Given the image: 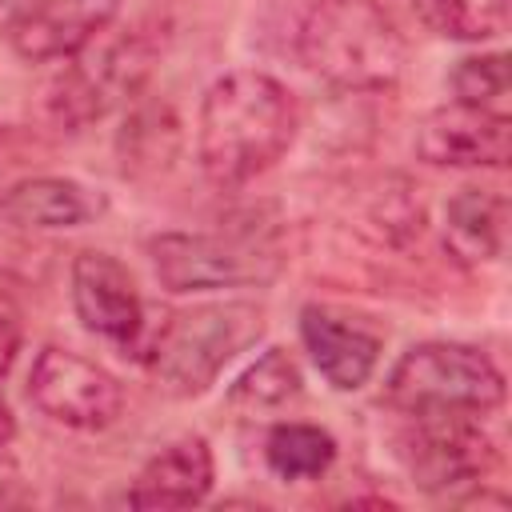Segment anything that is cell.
Here are the masks:
<instances>
[{"label": "cell", "mask_w": 512, "mask_h": 512, "mask_svg": "<svg viewBox=\"0 0 512 512\" xmlns=\"http://www.w3.org/2000/svg\"><path fill=\"white\" fill-rule=\"evenodd\" d=\"M504 400L500 368L472 344L428 340L400 356L388 376V404L416 412H488Z\"/></svg>", "instance_id": "277c9868"}, {"label": "cell", "mask_w": 512, "mask_h": 512, "mask_svg": "<svg viewBox=\"0 0 512 512\" xmlns=\"http://www.w3.org/2000/svg\"><path fill=\"white\" fill-rule=\"evenodd\" d=\"M452 92L460 104H476L484 112L508 116L512 100V76H508V56L488 52V56H464L452 72Z\"/></svg>", "instance_id": "ac0fdd59"}, {"label": "cell", "mask_w": 512, "mask_h": 512, "mask_svg": "<svg viewBox=\"0 0 512 512\" xmlns=\"http://www.w3.org/2000/svg\"><path fill=\"white\" fill-rule=\"evenodd\" d=\"M300 392V368L284 348H268L256 364H248L240 372V380L232 384L228 400L244 404V408H276L284 400H292Z\"/></svg>", "instance_id": "e0dca14e"}, {"label": "cell", "mask_w": 512, "mask_h": 512, "mask_svg": "<svg viewBox=\"0 0 512 512\" xmlns=\"http://www.w3.org/2000/svg\"><path fill=\"white\" fill-rule=\"evenodd\" d=\"M100 212V200L64 176H32L12 184L0 196V216L16 228L56 232V228H80Z\"/></svg>", "instance_id": "5bb4252c"}, {"label": "cell", "mask_w": 512, "mask_h": 512, "mask_svg": "<svg viewBox=\"0 0 512 512\" xmlns=\"http://www.w3.org/2000/svg\"><path fill=\"white\" fill-rule=\"evenodd\" d=\"M264 460L280 480H312L332 468L336 440L316 424H276L264 440Z\"/></svg>", "instance_id": "2e32d148"}, {"label": "cell", "mask_w": 512, "mask_h": 512, "mask_svg": "<svg viewBox=\"0 0 512 512\" xmlns=\"http://www.w3.org/2000/svg\"><path fill=\"white\" fill-rule=\"evenodd\" d=\"M260 332H264V312L244 300L196 304V308L172 312L164 328L152 336L148 372L164 392L196 396L220 376V368L236 352L256 344Z\"/></svg>", "instance_id": "3957f363"}, {"label": "cell", "mask_w": 512, "mask_h": 512, "mask_svg": "<svg viewBox=\"0 0 512 512\" xmlns=\"http://www.w3.org/2000/svg\"><path fill=\"white\" fill-rule=\"evenodd\" d=\"M428 20L456 40H492L508 28V0H428Z\"/></svg>", "instance_id": "d6986e66"}, {"label": "cell", "mask_w": 512, "mask_h": 512, "mask_svg": "<svg viewBox=\"0 0 512 512\" xmlns=\"http://www.w3.org/2000/svg\"><path fill=\"white\" fill-rule=\"evenodd\" d=\"M512 148V120L476 104H444L416 128V156L436 168H504Z\"/></svg>", "instance_id": "9c48e42d"}, {"label": "cell", "mask_w": 512, "mask_h": 512, "mask_svg": "<svg viewBox=\"0 0 512 512\" xmlns=\"http://www.w3.org/2000/svg\"><path fill=\"white\" fill-rule=\"evenodd\" d=\"M212 488V452L200 436H184L160 448L132 480V508H192Z\"/></svg>", "instance_id": "4fadbf2b"}, {"label": "cell", "mask_w": 512, "mask_h": 512, "mask_svg": "<svg viewBox=\"0 0 512 512\" xmlns=\"http://www.w3.org/2000/svg\"><path fill=\"white\" fill-rule=\"evenodd\" d=\"M72 64L64 68V76L56 80L48 104H52V116L60 124H88L96 116H104L112 104L128 100L148 68H152V48L140 40V36H128V32H112V24H104L76 56H68Z\"/></svg>", "instance_id": "8992f818"}, {"label": "cell", "mask_w": 512, "mask_h": 512, "mask_svg": "<svg viewBox=\"0 0 512 512\" xmlns=\"http://www.w3.org/2000/svg\"><path fill=\"white\" fill-rule=\"evenodd\" d=\"M444 244L464 264H488L508 244V200L492 188H460L444 208Z\"/></svg>", "instance_id": "9a60e30c"}, {"label": "cell", "mask_w": 512, "mask_h": 512, "mask_svg": "<svg viewBox=\"0 0 512 512\" xmlns=\"http://www.w3.org/2000/svg\"><path fill=\"white\" fill-rule=\"evenodd\" d=\"M116 0H44L16 32L12 48L24 60H68L104 24H112Z\"/></svg>", "instance_id": "7c38bea8"}, {"label": "cell", "mask_w": 512, "mask_h": 512, "mask_svg": "<svg viewBox=\"0 0 512 512\" xmlns=\"http://www.w3.org/2000/svg\"><path fill=\"white\" fill-rule=\"evenodd\" d=\"M28 396L48 420L80 432L108 428L124 408V388L112 372L56 344H48L36 356L28 376Z\"/></svg>", "instance_id": "ba28073f"}, {"label": "cell", "mask_w": 512, "mask_h": 512, "mask_svg": "<svg viewBox=\"0 0 512 512\" xmlns=\"http://www.w3.org/2000/svg\"><path fill=\"white\" fill-rule=\"evenodd\" d=\"M12 436H16V416H12V408L0 400V452L12 444Z\"/></svg>", "instance_id": "7402d4cb"}, {"label": "cell", "mask_w": 512, "mask_h": 512, "mask_svg": "<svg viewBox=\"0 0 512 512\" xmlns=\"http://www.w3.org/2000/svg\"><path fill=\"white\" fill-rule=\"evenodd\" d=\"M72 308L80 324L112 344H136L144 328V304L128 268L108 252H80L72 260Z\"/></svg>", "instance_id": "30bf717a"}, {"label": "cell", "mask_w": 512, "mask_h": 512, "mask_svg": "<svg viewBox=\"0 0 512 512\" xmlns=\"http://www.w3.org/2000/svg\"><path fill=\"white\" fill-rule=\"evenodd\" d=\"M20 348V312H16V292L12 280L0 272V376L8 372V364L16 360Z\"/></svg>", "instance_id": "ffe728a7"}, {"label": "cell", "mask_w": 512, "mask_h": 512, "mask_svg": "<svg viewBox=\"0 0 512 512\" xmlns=\"http://www.w3.org/2000/svg\"><path fill=\"white\" fill-rule=\"evenodd\" d=\"M40 4H44V0H0V32L12 36V32H16Z\"/></svg>", "instance_id": "44dd1931"}, {"label": "cell", "mask_w": 512, "mask_h": 512, "mask_svg": "<svg viewBox=\"0 0 512 512\" xmlns=\"http://www.w3.org/2000/svg\"><path fill=\"white\" fill-rule=\"evenodd\" d=\"M296 96L268 72H228L200 100L196 156L212 184L236 188L268 172L296 140Z\"/></svg>", "instance_id": "6da1fadb"}, {"label": "cell", "mask_w": 512, "mask_h": 512, "mask_svg": "<svg viewBox=\"0 0 512 512\" xmlns=\"http://www.w3.org/2000/svg\"><path fill=\"white\" fill-rule=\"evenodd\" d=\"M404 456L412 480L432 496L476 488L496 464V448L480 428V412H416Z\"/></svg>", "instance_id": "52a82bcc"}, {"label": "cell", "mask_w": 512, "mask_h": 512, "mask_svg": "<svg viewBox=\"0 0 512 512\" xmlns=\"http://www.w3.org/2000/svg\"><path fill=\"white\" fill-rule=\"evenodd\" d=\"M148 256L168 292L260 284L280 268V256L264 240L240 232H160L148 240Z\"/></svg>", "instance_id": "5b68a950"}, {"label": "cell", "mask_w": 512, "mask_h": 512, "mask_svg": "<svg viewBox=\"0 0 512 512\" xmlns=\"http://www.w3.org/2000/svg\"><path fill=\"white\" fill-rule=\"evenodd\" d=\"M300 336H304V348H308L312 364L320 368V376L340 392L368 384V376L380 360V336L376 332L348 324V320H340L316 304H308L300 312Z\"/></svg>", "instance_id": "8fae6325"}, {"label": "cell", "mask_w": 512, "mask_h": 512, "mask_svg": "<svg viewBox=\"0 0 512 512\" xmlns=\"http://www.w3.org/2000/svg\"><path fill=\"white\" fill-rule=\"evenodd\" d=\"M0 136H4V132H0Z\"/></svg>", "instance_id": "603a6c76"}, {"label": "cell", "mask_w": 512, "mask_h": 512, "mask_svg": "<svg viewBox=\"0 0 512 512\" xmlns=\"http://www.w3.org/2000/svg\"><path fill=\"white\" fill-rule=\"evenodd\" d=\"M312 76L340 92H384L404 72V36L372 0H316L296 32Z\"/></svg>", "instance_id": "7a4b0ae2"}]
</instances>
